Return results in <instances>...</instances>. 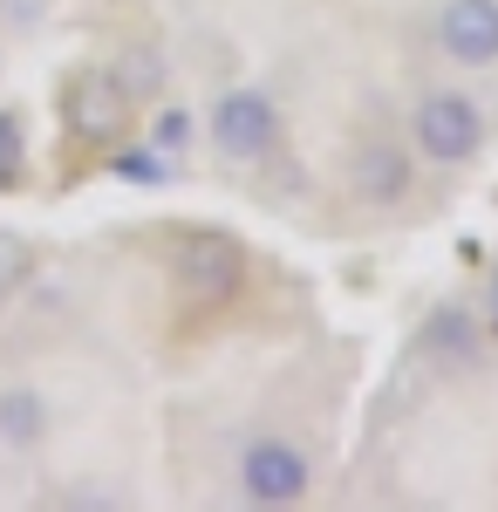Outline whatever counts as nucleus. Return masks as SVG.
<instances>
[{
	"label": "nucleus",
	"instance_id": "obj_1",
	"mask_svg": "<svg viewBox=\"0 0 498 512\" xmlns=\"http://www.w3.org/2000/svg\"><path fill=\"white\" fill-rule=\"evenodd\" d=\"M130 96H123V82L110 69H69L62 76V137L69 144H89V151H110L116 137H123V123H130Z\"/></svg>",
	"mask_w": 498,
	"mask_h": 512
},
{
	"label": "nucleus",
	"instance_id": "obj_2",
	"mask_svg": "<svg viewBox=\"0 0 498 512\" xmlns=\"http://www.w3.org/2000/svg\"><path fill=\"white\" fill-rule=\"evenodd\" d=\"M314 492V458H307L294 437H253L239 451V499L260 512H280V506H301Z\"/></svg>",
	"mask_w": 498,
	"mask_h": 512
},
{
	"label": "nucleus",
	"instance_id": "obj_3",
	"mask_svg": "<svg viewBox=\"0 0 498 512\" xmlns=\"http://www.w3.org/2000/svg\"><path fill=\"white\" fill-rule=\"evenodd\" d=\"M417 151L430 164H471L485 151V110L464 96V89H430L417 103Z\"/></svg>",
	"mask_w": 498,
	"mask_h": 512
},
{
	"label": "nucleus",
	"instance_id": "obj_4",
	"mask_svg": "<svg viewBox=\"0 0 498 512\" xmlns=\"http://www.w3.org/2000/svg\"><path fill=\"white\" fill-rule=\"evenodd\" d=\"M205 130H212L219 158L253 164V158H267L273 144H280V110H273V96H267V89H226V96L212 103Z\"/></svg>",
	"mask_w": 498,
	"mask_h": 512
},
{
	"label": "nucleus",
	"instance_id": "obj_5",
	"mask_svg": "<svg viewBox=\"0 0 498 512\" xmlns=\"http://www.w3.org/2000/svg\"><path fill=\"white\" fill-rule=\"evenodd\" d=\"M164 260H171L178 294H192V301H226L239 287V274H246V253L226 233H178L164 246Z\"/></svg>",
	"mask_w": 498,
	"mask_h": 512
},
{
	"label": "nucleus",
	"instance_id": "obj_6",
	"mask_svg": "<svg viewBox=\"0 0 498 512\" xmlns=\"http://www.w3.org/2000/svg\"><path fill=\"white\" fill-rule=\"evenodd\" d=\"M348 185H355V198L362 205H376V212H396L403 198L417 192V164H410V151L403 144H362L355 158H348Z\"/></svg>",
	"mask_w": 498,
	"mask_h": 512
},
{
	"label": "nucleus",
	"instance_id": "obj_7",
	"mask_svg": "<svg viewBox=\"0 0 498 512\" xmlns=\"http://www.w3.org/2000/svg\"><path fill=\"white\" fill-rule=\"evenodd\" d=\"M437 48L451 62H464V69H492L498 62V0H444Z\"/></svg>",
	"mask_w": 498,
	"mask_h": 512
},
{
	"label": "nucleus",
	"instance_id": "obj_8",
	"mask_svg": "<svg viewBox=\"0 0 498 512\" xmlns=\"http://www.w3.org/2000/svg\"><path fill=\"white\" fill-rule=\"evenodd\" d=\"M55 431V410L35 383H0V444L7 451H41Z\"/></svg>",
	"mask_w": 498,
	"mask_h": 512
},
{
	"label": "nucleus",
	"instance_id": "obj_9",
	"mask_svg": "<svg viewBox=\"0 0 498 512\" xmlns=\"http://www.w3.org/2000/svg\"><path fill=\"white\" fill-rule=\"evenodd\" d=\"M423 349L437 355L444 369H478V321L464 308H437L423 321Z\"/></svg>",
	"mask_w": 498,
	"mask_h": 512
},
{
	"label": "nucleus",
	"instance_id": "obj_10",
	"mask_svg": "<svg viewBox=\"0 0 498 512\" xmlns=\"http://www.w3.org/2000/svg\"><path fill=\"white\" fill-rule=\"evenodd\" d=\"M21 178H28V117L0 103V192H21Z\"/></svg>",
	"mask_w": 498,
	"mask_h": 512
},
{
	"label": "nucleus",
	"instance_id": "obj_11",
	"mask_svg": "<svg viewBox=\"0 0 498 512\" xmlns=\"http://www.w3.org/2000/svg\"><path fill=\"white\" fill-rule=\"evenodd\" d=\"M110 76L123 82V96H130V103H144V96H157V82H164V62H157V48H130Z\"/></svg>",
	"mask_w": 498,
	"mask_h": 512
},
{
	"label": "nucleus",
	"instance_id": "obj_12",
	"mask_svg": "<svg viewBox=\"0 0 498 512\" xmlns=\"http://www.w3.org/2000/svg\"><path fill=\"white\" fill-rule=\"evenodd\" d=\"M48 14H55V0H0V35L28 41V35L48 28Z\"/></svg>",
	"mask_w": 498,
	"mask_h": 512
},
{
	"label": "nucleus",
	"instance_id": "obj_13",
	"mask_svg": "<svg viewBox=\"0 0 498 512\" xmlns=\"http://www.w3.org/2000/svg\"><path fill=\"white\" fill-rule=\"evenodd\" d=\"M151 144L157 151H185V144H192V117H185V110H157Z\"/></svg>",
	"mask_w": 498,
	"mask_h": 512
},
{
	"label": "nucleus",
	"instance_id": "obj_14",
	"mask_svg": "<svg viewBox=\"0 0 498 512\" xmlns=\"http://www.w3.org/2000/svg\"><path fill=\"white\" fill-rule=\"evenodd\" d=\"M116 171H123V178H137V185H164V164H157V144H151V151H123V158H116Z\"/></svg>",
	"mask_w": 498,
	"mask_h": 512
},
{
	"label": "nucleus",
	"instance_id": "obj_15",
	"mask_svg": "<svg viewBox=\"0 0 498 512\" xmlns=\"http://www.w3.org/2000/svg\"><path fill=\"white\" fill-rule=\"evenodd\" d=\"M485 321H492V335H498V267H492V280H485Z\"/></svg>",
	"mask_w": 498,
	"mask_h": 512
}]
</instances>
